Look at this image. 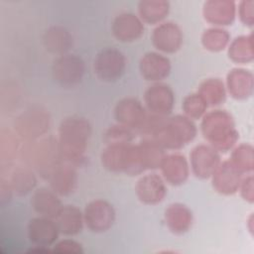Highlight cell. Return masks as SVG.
Here are the masks:
<instances>
[{"mask_svg": "<svg viewBox=\"0 0 254 254\" xmlns=\"http://www.w3.org/2000/svg\"><path fill=\"white\" fill-rule=\"evenodd\" d=\"M89 134V124L83 118L70 117L63 121L59 141L62 157L73 163L82 160Z\"/></svg>", "mask_w": 254, "mask_h": 254, "instance_id": "6da1fadb", "label": "cell"}, {"mask_svg": "<svg viewBox=\"0 0 254 254\" xmlns=\"http://www.w3.org/2000/svg\"><path fill=\"white\" fill-rule=\"evenodd\" d=\"M202 131L213 147L219 150L229 149L237 139L231 117L220 110L205 115L202 122Z\"/></svg>", "mask_w": 254, "mask_h": 254, "instance_id": "7a4b0ae2", "label": "cell"}, {"mask_svg": "<svg viewBox=\"0 0 254 254\" xmlns=\"http://www.w3.org/2000/svg\"><path fill=\"white\" fill-rule=\"evenodd\" d=\"M27 156L31 165H34L38 172L50 178L54 171L61 165L62 153L59 143L53 138L42 139L28 150Z\"/></svg>", "mask_w": 254, "mask_h": 254, "instance_id": "3957f363", "label": "cell"}, {"mask_svg": "<svg viewBox=\"0 0 254 254\" xmlns=\"http://www.w3.org/2000/svg\"><path fill=\"white\" fill-rule=\"evenodd\" d=\"M84 71L83 62L74 55H63L54 63L53 73L55 79L65 86H72L79 82Z\"/></svg>", "mask_w": 254, "mask_h": 254, "instance_id": "277c9868", "label": "cell"}, {"mask_svg": "<svg viewBox=\"0 0 254 254\" xmlns=\"http://www.w3.org/2000/svg\"><path fill=\"white\" fill-rule=\"evenodd\" d=\"M125 68L123 55L114 49L102 51L94 62V69L103 80H115L121 76Z\"/></svg>", "mask_w": 254, "mask_h": 254, "instance_id": "5b68a950", "label": "cell"}, {"mask_svg": "<svg viewBox=\"0 0 254 254\" xmlns=\"http://www.w3.org/2000/svg\"><path fill=\"white\" fill-rule=\"evenodd\" d=\"M49 115L41 108H31L18 118L17 128L22 136L30 139L43 135L49 129Z\"/></svg>", "mask_w": 254, "mask_h": 254, "instance_id": "8992f818", "label": "cell"}, {"mask_svg": "<svg viewBox=\"0 0 254 254\" xmlns=\"http://www.w3.org/2000/svg\"><path fill=\"white\" fill-rule=\"evenodd\" d=\"M84 220L92 231H105L114 221V210L104 200H94L86 205Z\"/></svg>", "mask_w": 254, "mask_h": 254, "instance_id": "52a82bcc", "label": "cell"}, {"mask_svg": "<svg viewBox=\"0 0 254 254\" xmlns=\"http://www.w3.org/2000/svg\"><path fill=\"white\" fill-rule=\"evenodd\" d=\"M219 165V156L215 149L200 145L195 147L191 153V167L195 176L208 178L212 176Z\"/></svg>", "mask_w": 254, "mask_h": 254, "instance_id": "ba28073f", "label": "cell"}, {"mask_svg": "<svg viewBox=\"0 0 254 254\" xmlns=\"http://www.w3.org/2000/svg\"><path fill=\"white\" fill-rule=\"evenodd\" d=\"M240 175L241 172L231 162L219 164L212 174L213 187L221 193H233L240 187Z\"/></svg>", "mask_w": 254, "mask_h": 254, "instance_id": "9c48e42d", "label": "cell"}, {"mask_svg": "<svg viewBox=\"0 0 254 254\" xmlns=\"http://www.w3.org/2000/svg\"><path fill=\"white\" fill-rule=\"evenodd\" d=\"M59 231L57 223L46 216L34 218L29 223V237L37 246L51 245L57 239Z\"/></svg>", "mask_w": 254, "mask_h": 254, "instance_id": "30bf717a", "label": "cell"}, {"mask_svg": "<svg viewBox=\"0 0 254 254\" xmlns=\"http://www.w3.org/2000/svg\"><path fill=\"white\" fill-rule=\"evenodd\" d=\"M153 42L157 49L172 53L180 49L182 43V34L174 23H164L158 26L153 34Z\"/></svg>", "mask_w": 254, "mask_h": 254, "instance_id": "8fae6325", "label": "cell"}, {"mask_svg": "<svg viewBox=\"0 0 254 254\" xmlns=\"http://www.w3.org/2000/svg\"><path fill=\"white\" fill-rule=\"evenodd\" d=\"M136 189L139 198L146 203L160 202L166 194V188L163 181L155 174L141 178L138 181Z\"/></svg>", "mask_w": 254, "mask_h": 254, "instance_id": "7c38bea8", "label": "cell"}, {"mask_svg": "<svg viewBox=\"0 0 254 254\" xmlns=\"http://www.w3.org/2000/svg\"><path fill=\"white\" fill-rule=\"evenodd\" d=\"M145 97L150 110L157 114L169 113L173 107V92L167 85L157 84L150 86Z\"/></svg>", "mask_w": 254, "mask_h": 254, "instance_id": "4fadbf2b", "label": "cell"}, {"mask_svg": "<svg viewBox=\"0 0 254 254\" xmlns=\"http://www.w3.org/2000/svg\"><path fill=\"white\" fill-rule=\"evenodd\" d=\"M117 120L128 128H141L146 117L144 108L140 102L133 99H125L118 103L116 108Z\"/></svg>", "mask_w": 254, "mask_h": 254, "instance_id": "5bb4252c", "label": "cell"}, {"mask_svg": "<svg viewBox=\"0 0 254 254\" xmlns=\"http://www.w3.org/2000/svg\"><path fill=\"white\" fill-rule=\"evenodd\" d=\"M144 31L142 22L133 14L119 15L113 23V33L123 42L134 41L139 38Z\"/></svg>", "mask_w": 254, "mask_h": 254, "instance_id": "9a60e30c", "label": "cell"}, {"mask_svg": "<svg viewBox=\"0 0 254 254\" xmlns=\"http://www.w3.org/2000/svg\"><path fill=\"white\" fill-rule=\"evenodd\" d=\"M204 17L215 25H229L235 17V4L229 1H208L204 4Z\"/></svg>", "mask_w": 254, "mask_h": 254, "instance_id": "2e32d148", "label": "cell"}, {"mask_svg": "<svg viewBox=\"0 0 254 254\" xmlns=\"http://www.w3.org/2000/svg\"><path fill=\"white\" fill-rule=\"evenodd\" d=\"M142 75L148 80H160L170 72V62L162 55L150 53L141 61Z\"/></svg>", "mask_w": 254, "mask_h": 254, "instance_id": "e0dca14e", "label": "cell"}, {"mask_svg": "<svg viewBox=\"0 0 254 254\" xmlns=\"http://www.w3.org/2000/svg\"><path fill=\"white\" fill-rule=\"evenodd\" d=\"M160 166L166 180L173 185H180L188 178L189 168L184 156L175 154L165 157Z\"/></svg>", "mask_w": 254, "mask_h": 254, "instance_id": "ac0fdd59", "label": "cell"}, {"mask_svg": "<svg viewBox=\"0 0 254 254\" xmlns=\"http://www.w3.org/2000/svg\"><path fill=\"white\" fill-rule=\"evenodd\" d=\"M228 89L231 95L237 99H244L252 94L253 77L248 70L236 68L227 76Z\"/></svg>", "mask_w": 254, "mask_h": 254, "instance_id": "d6986e66", "label": "cell"}, {"mask_svg": "<svg viewBox=\"0 0 254 254\" xmlns=\"http://www.w3.org/2000/svg\"><path fill=\"white\" fill-rule=\"evenodd\" d=\"M31 202L35 210L46 217H57L63 208L58 196L44 188L34 193Z\"/></svg>", "mask_w": 254, "mask_h": 254, "instance_id": "ffe728a7", "label": "cell"}, {"mask_svg": "<svg viewBox=\"0 0 254 254\" xmlns=\"http://www.w3.org/2000/svg\"><path fill=\"white\" fill-rule=\"evenodd\" d=\"M56 218L59 230L64 234L72 235L80 232L84 217L77 207L73 205H65L63 206Z\"/></svg>", "mask_w": 254, "mask_h": 254, "instance_id": "44dd1931", "label": "cell"}, {"mask_svg": "<svg viewBox=\"0 0 254 254\" xmlns=\"http://www.w3.org/2000/svg\"><path fill=\"white\" fill-rule=\"evenodd\" d=\"M50 178L51 185L55 192L64 195L72 192L76 183V176L70 166L60 165Z\"/></svg>", "mask_w": 254, "mask_h": 254, "instance_id": "7402d4cb", "label": "cell"}, {"mask_svg": "<svg viewBox=\"0 0 254 254\" xmlns=\"http://www.w3.org/2000/svg\"><path fill=\"white\" fill-rule=\"evenodd\" d=\"M44 42L47 50L50 52L63 54L70 48L72 38L65 29L62 27H52L46 32Z\"/></svg>", "mask_w": 254, "mask_h": 254, "instance_id": "603a6c76", "label": "cell"}, {"mask_svg": "<svg viewBox=\"0 0 254 254\" xmlns=\"http://www.w3.org/2000/svg\"><path fill=\"white\" fill-rule=\"evenodd\" d=\"M166 220L172 231L183 233L191 224V212L183 204H173L166 211Z\"/></svg>", "mask_w": 254, "mask_h": 254, "instance_id": "cb8c5ba5", "label": "cell"}, {"mask_svg": "<svg viewBox=\"0 0 254 254\" xmlns=\"http://www.w3.org/2000/svg\"><path fill=\"white\" fill-rule=\"evenodd\" d=\"M10 182H8L11 190L16 191L18 194H26L31 191L35 185L36 179L33 171L28 167H18L11 174Z\"/></svg>", "mask_w": 254, "mask_h": 254, "instance_id": "d4e9b609", "label": "cell"}, {"mask_svg": "<svg viewBox=\"0 0 254 254\" xmlns=\"http://www.w3.org/2000/svg\"><path fill=\"white\" fill-rule=\"evenodd\" d=\"M169 12V3L165 1H142L139 4L141 18L148 23H157Z\"/></svg>", "mask_w": 254, "mask_h": 254, "instance_id": "484cf974", "label": "cell"}, {"mask_svg": "<svg viewBox=\"0 0 254 254\" xmlns=\"http://www.w3.org/2000/svg\"><path fill=\"white\" fill-rule=\"evenodd\" d=\"M253 45L251 36L236 38L229 48V57L237 63H247L253 59Z\"/></svg>", "mask_w": 254, "mask_h": 254, "instance_id": "4316f807", "label": "cell"}, {"mask_svg": "<svg viewBox=\"0 0 254 254\" xmlns=\"http://www.w3.org/2000/svg\"><path fill=\"white\" fill-rule=\"evenodd\" d=\"M200 96L203 100L211 105L221 103L225 98L223 83L217 78H211L204 81L200 86Z\"/></svg>", "mask_w": 254, "mask_h": 254, "instance_id": "83f0119b", "label": "cell"}, {"mask_svg": "<svg viewBox=\"0 0 254 254\" xmlns=\"http://www.w3.org/2000/svg\"><path fill=\"white\" fill-rule=\"evenodd\" d=\"M228 40L229 35L227 34V32L217 28L208 29L204 32L202 36V43L205 49L214 52L223 50L226 44L228 43Z\"/></svg>", "mask_w": 254, "mask_h": 254, "instance_id": "f1b7e54d", "label": "cell"}, {"mask_svg": "<svg viewBox=\"0 0 254 254\" xmlns=\"http://www.w3.org/2000/svg\"><path fill=\"white\" fill-rule=\"evenodd\" d=\"M241 173L250 172L253 168V153L250 145H241L237 147L232 155L231 162Z\"/></svg>", "mask_w": 254, "mask_h": 254, "instance_id": "f546056e", "label": "cell"}, {"mask_svg": "<svg viewBox=\"0 0 254 254\" xmlns=\"http://www.w3.org/2000/svg\"><path fill=\"white\" fill-rule=\"evenodd\" d=\"M206 106V102L199 94H191L187 97L184 102V109L186 113L191 118L200 117Z\"/></svg>", "mask_w": 254, "mask_h": 254, "instance_id": "4dcf8cb0", "label": "cell"}, {"mask_svg": "<svg viewBox=\"0 0 254 254\" xmlns=\"http://www.w3.org/2000/svg\"><path fill=\"white\" fill-rule=\"evenodd\" d=\"M253 1H243L240 3L239 16L245 25H252L253 23Z\"/></svg>", "mask_w": 254, "mask_h": 254, "instance_id": "1f68e13d", "label": "cell"}, {"mask_svg": "<svg viewBox=\"0 0 254 254\" xmlns=\"http://www.w3.org/2000/svg\"><path fill=\"white\" fill-rule=\"evenodd\" d=\"M242 184H240L241 187V192L243 197L252 202L253 201V179L252 176L247 177L243 182H241Z\"/></svg>", "mask_w": 254, "mask_h": 254, "instance_id": "d6a6232c", "label": "cell"}, {"mask_svg": "<svg viewBox=\"0 0 254 254\" xmlns=\"http://www.w3.org/2000/svg\"><path fill=\"white\" fill-rule=\"evenodd\" d=\"M56 246H58L57 251H68V252H80V244L74 242V241H70V240H64V241H61L60 243H58Z\"/></svg>", "mask_w": 254, "mask_h": 254, "instance_id": "836d02e7", "label": "cell"}]
</instances>
